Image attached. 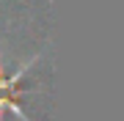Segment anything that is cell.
<instances>
[{"mask_svg": "<svg viewBox=\"0 0 124 121\" xmlns=\"http://www.w3.org/2000/svg\"><path fill=\"white\" fill-rule=\"evenodd\" d=\"M28 66H31V63L19 66L14 74H3V63H0V116H3V113H17L19 118H25L22 107H19V91H22V83L19 80H22V74L28 72Z\"/></svg>", "mask_w": 124, "mask_h": 121, "instance_id": "cell-1", "label": "cell"}]
</instances>
